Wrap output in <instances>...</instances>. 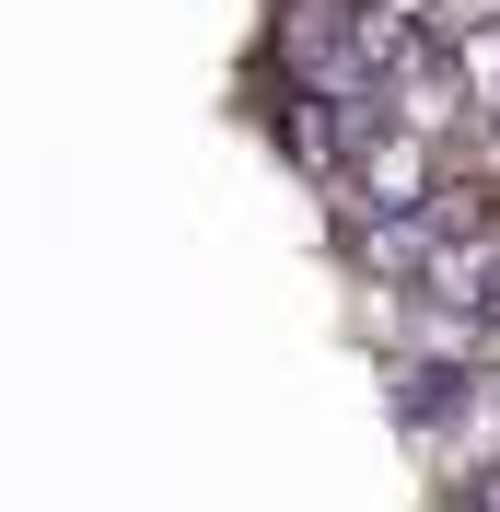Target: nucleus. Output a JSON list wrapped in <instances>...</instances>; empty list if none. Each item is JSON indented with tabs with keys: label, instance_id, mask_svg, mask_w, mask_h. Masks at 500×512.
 Returning a JSON list of instances; mask_svg holds the SVG:
<instances>
[{
	"label": "nucleus",
	"instance_id": "obj_2",
	"mask_svg": "<svg viewBox=\"0 0 500 512\" xmlns=\"http://www.w3.org/2000/svg\"><path fill=\"white\" fill-rule=\"evenodd\" d=\"M454 12H466V0H373V24H396V35H454Z\"/></svg>",
	"mask_w": 500,
	"mask_h": 512
},
{
	"label": "nucleus",
	"instance_id": "obj_1",
	"mask_svg": "<svg viewBox=\"0 0 500 512\" xmlns=\"http://www.w3.org/2000/svg\"><path fill=\"white\" fill-rule=\"evenodd\" d=\"M326 198H338V222H349V233H373V222H419V210L442 198V140H419V128L373 117L361 163H349Z\"/></svg>",
	"mask_w": 500,
	"mask_h": 512
}]
</instances>
